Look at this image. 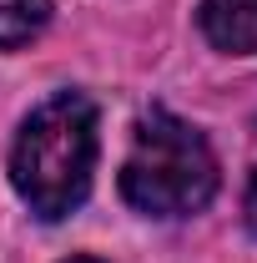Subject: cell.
Listing matches in <instances>:
<instances>
[{"label": "cell", "instance_id": "obj_1", "mask_svg": "<svg viewBox=\"0 0 257 263\" xmlns=\"http://www.w3.org/2000/svg\"><path fill=\"white\" fill-rule=\"evenodd\" d=\"M91 172H96V106H91V97L61 91V97L40 101L26 117L15 152H10V182L26 197V208L46 223L76 213L91 193Z\"/></svg>", "mask_w": 257, "mask_h": 263}, {"label": "cell", "instance_id": "obj_2", "mask_svg": "<svg viewBox=\"0 0 257 263\" xmlns=\"http://www.w3.org/2000/svg\"><path fill=\"white\" fill-rule=\"evenodd\" d=\"M212 193H217V157L207 137L172 111L141 117L121 162V197L146 218H187L207 208Z\"/></svg>", "mask_w": 257, "mask_h": 263}, {"label": "cell", "instance_id": "obj_3", "mask_svg": "<svg viewBox=\"0 0 257 263\" xmlns=\"http://www.w3.org/2000/svg\"><path fill=\"white\" fill-rule=\"evenodd\" d=\"M202 35L217 51L252 56L257 51V0H202Z\"/></svg>", "mask_w": 257, "mask_h": 263}, {"label": "cell", "instance_id": "obj_4", "mask_svg": "<svg viewBox=\"0 0 257 263\" xmlns=\"http://www.w3.org/2000/svg\"><path fill=\"white\" fill-rule=\"evenodd\" d=\"M51 21V0H0V51L26 46Z\"/></svg>", "mask_w": 257, "mask_h": 263}, {"label": "cell", "instance_id": "obj_5", "mask_svg": "<svg viewBox=\"0 0 257 263\" xmlns=\"http://www.w3.org/2000/svg\"><path fill=\"white\" fill-rule=\"evenodd\" d=\"M242 213H247V228L257 233V172H252V182H247V197H242Z\"/></svg>", "mask_w": 257, "mask_h": 263}, {"label": "cell", "instance_id": "obj_6", "mask_svg": "<svg viewBox=\"0 0 257 263\" xmlns=\"http://www.w3.org/2000/svg\"><path fill=\"white\" fill-rule=\"evenodd\" d=\"M71 263H96V258H71Z\"/></svg>", "mask_w": 257, "mask_h": 263}]
</instances>
